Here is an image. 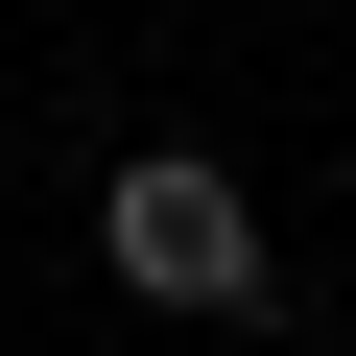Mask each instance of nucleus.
I'll return each mask as SVG.
<instances>
[{
    "label": "nucleus",
    "mask_w": 356,
    "mask_h": 356,
    "mask_svg": "<svg viewBox=\"0 0 356 356\" xmlns=\"http://www.w3.org/2000/svg\"><path fill=\"white\" fill-rule=\"evenodd\" d=\"M95 261H119V309H191V332H238V309L285 285V261H261V191H238L214 143H143L119 191H95Z\"/></svg>",
    "instance_id": "f257e3e1"
}]
</instances>
